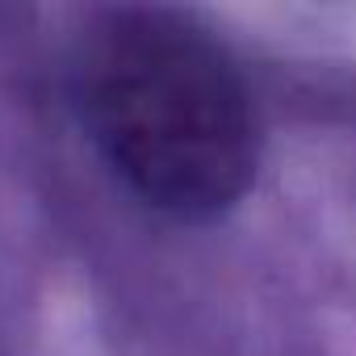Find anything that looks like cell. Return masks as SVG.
Masks as SVG:
<instances>
[{
	"mask_svg": "<svg viewBox=\"0 0 356 356\" xmlns=\"http://www.w3.org/2000/svg\"><path fill=\"white\" fill-rule=\"evenodd\" d=\"M72 76L92 143L143 202L214 218L248 193L256 105L210 30L172 9H113L80 34Z\"/></svg>",
	"mask_w": 356,
	"mask_h": 356,
	"instance_id": "obj_1",
	"label": "cell"
}]
</instances>
